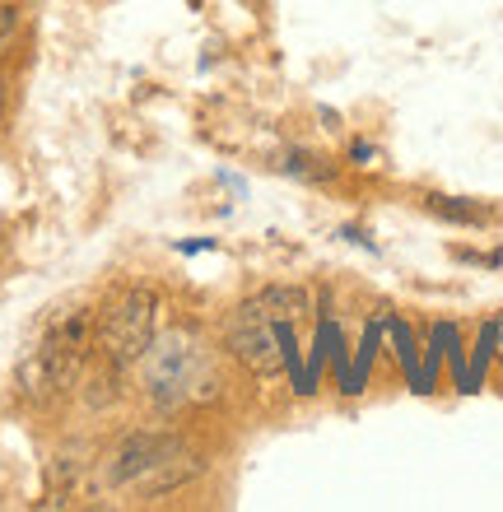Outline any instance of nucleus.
<instances>
[{
    "mask_svg": "<svg viewBox=\"0 0 503 512\" xmlns=\"http://www.w3.org/2000/svg\"><path fill=\"white\" fill-rule=\"evenodd\" d=\"M136 368H140V391H145L159 410H177V405L219 396L215 364H210V354L201 350L196 331H187V326L159 331Z\"/></svg>",
    "mask_w": 503,
    "mask_h": 512,
    "instance_id": "1",
    "label": "nucleus"
},
{
    "mask_svg": "<svg viewBox=\"0 0 503 512\" xmlns=\"http://www.w3.org/2000/svg\"><path fill=\"white\" fill-rule=\"evenodd\" d=\"M98 350V312L94 308H66L56 312L52 326L42 331L38 350L19 368V387L28 401H47L56 391H66L80 378L84 359Z\"/></svg>",
    "mask_w": 503,
    "mask_h": 512,
    "instance_id": "2",
    "label": "nucleus"
},
{
    "mask_svg": "<svg viewBox=\"0 0 503 512\" xmlns=\"http://www.w3.org/2000/svg\"><path fill=\"white\" fill-rule=\"evenodd\" d=\"M154 336H159V294H154L150 284L126 289L112 308L98 312V354L108 364H117L122 373L145 359Z\"/></svg>",
    "mask_w": 503,
    "mask_h": 512,
    "instance_id": "3",
    "label": "nucleus"
},
{
    "mask_svg": "<svg viewBox=\"0 0 503 512\" xmlns=\"http://www.w3.org/2000/svg\"><path fill=\"white\" fill-rule=\"evenodd\" d=\"M224 350H229L252 378H280L289 368L285 322H275L257 298L243 303V308L229 317V326H224Z\"/></svg>",
    "mask_w": 503,
    "mask_h": 512,
    "instance_id": "4",
    "label": "nucleus"
},
{
    "mask_svg": "<svg viewBox=\"0 0 503 512\" xmlns=\"http://www.w3.org/2000/svg\"><path fill=\"white\" fill-rule=\"evenodd\" d=\"M177 433H131L108 461V485L112 489H126V485H140L145 475L159 466L164 457L177 452Z\"/></svg>",
    "mask_w": 503,
    "mask_h": 512,
    "instance_id": "5",
    "label": "nucleus"
},
{
    "mask_svg": "<svg viewBox=\"0 0 503 512\" xmlns=\"http://www.w3.org/2000/svg\"><path fill=\"white\" fill-rule=\"evenodd\" d=\"M201 475H205V457H196V452H182V447H177L173 457L159 461V466H154V471L145 475L136 489L145 494V499H159V494H173V489H187L191 480H201Z\"/></svg>",
    "mask_w": 503,
    "mask_h": 512,
    "instance_id": "6",
    "label": "nucleus"
},
{
    "mask_svg": "<svg viewBox=\"0 0 503 512\" xmlns=\"http://www.w3.org/2000/svg\"><path fill=\"white\" fill-rule=\"evenodd\" d=\"M429 215L448 219V224H466V229H480V224H490V210L476 201H457V196H429Z\"/></svg>",
    "mask_w": 503,
    "mask_h": 512,
    "instance_id": "7",
    "label": "nucleus"
},
{
    "mask_svg": "<svg viewBox=\"0 0 503 512\" xmlns=\"http://www.w3.org/2000/svg\"><path fill=\"white\" fill-rule=\"evenodd\" d=\"M257 303H261V308H266V312H271V317H275V322H294V317H299V312H303V294H299V289H285V284H275V289H266V294H257Z\"/></svg>",
    "mask_w": 503,
    "mask_h": 512,
    "instance_id": "8",
    "label": "nucleus"
},
{
    "mask_svg": "<svg viewBox=\"0 0 503 512\" xmlns=\"http://www.w3.org/2000/svg\"><path fill=\"white\" fill-rule=\"evenodd\" d=\"M285 173L308 177V182H322V177H331V168H322V163H317L313 154H303V149H289V154H285Z\"/></svg>",
    "mask_w": 503,
    "mask_h": 512,
    "instance_id": "9",
    "label": "nucleus"
},
{
    "mask_svg": "<svg viewBox=\"0 0 503 512\" xmlns=\"http://www.w3.org/2000/svg\"><path fill=\"white\" fill-rule=\"evenodd\" d=\"M14 28H19V10H14V5H0V47L14 38Z\"/></svg>",
    "mask_w": 503,
    "mask_h": 512,
    "instance_id": "10",
    "label": "nucleus"
},
{
    "mask_svg": "<svg viewBox=\"0 0 503 512\" xmlns=\"http://www.w3.org/2000/svg\"><path fill=\"white\" fill-rule=\"evenodd\" d=\"M373 159H378V149H373V145H364V140H354V145H350V163H359V168H364V163H373Z\"/></svg>",
    "mask_w": 503,
    "mask_h": 512,
    "instance_id": "11",
    "label": "nucleus"
},
{
    "mask_svg": "<svg viewBox=\"0 0 503 512\" xmlns=\"http://www.w3.org/2000/svg\"><path fill=\"white\" fill-rule=\"evenodd\" d=\"M5 108H10V84L0 80V117H5Z\"/></svg>",
    "mask_w": 503,
    "mask_h": 512,
    "instance_id": "12",
    "label": "nucleus"
}]
</instances>
